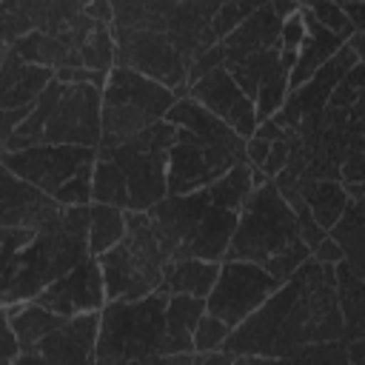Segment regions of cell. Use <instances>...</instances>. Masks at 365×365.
<instances>
[{"label": "cell", "mask_w": 365, "mask_h": 365, "mask_svg": "<svg viewBox=\"0 0 365 365\" xmlns=\"http://www.w3.org/2000/svg\"><path fill=\"white\" fill-rule=\"evenodd\" d=\"M345 319L336 294V268L308 257L279 288L245 319L228 339L225 351L237 362L294 359L302 345L339 339Z\"/></svg>", "instance_id": "obj_1"}, {"label": "cell", "mask_w": 365, "mask_h": 365, "mask_svg": "<svg viewBox=\"0 0 365 365\" xmlns=\"http://www.w3.org/2000/svg\"><path fill=\"white\" fill-rule=\"evenodd\" d=\"M225 257L257 262L282 282L311 257V248L299 234L297 211L274 180L259 182L240 208V222Z\"/></svg>", "instance_id": "obj_2"}, {"label": "cell", "mask_w": 365, "mask_h": 365, "mask_svg": "<svg viewBox=\"0 0 365 365\" xmlns=\"http://www.w3.org/2000/svg\"><path fill=\"white\" fill-rule=\"evenodd\" d=\"M88 251V205H66L57 220L43 225L34 240L3 265L0 299L3 305L29 302L54 279L80 265Z\"/></svg>", "instance_id": "obj_3"}, {"label": "cell", "mask_w": 365, "mask_h": 365, "mask_svg": "<svg viewBox=\"0 0 365 365\" xmlns=\"http://www.w3.org/2000/svg\"><path fill=\"white\" fill-rule=\"evenodd\" d=\"M154 234L168 254L177 257H202V259H225L228 242L237 231L240 211L220 205L208 185L188 194H168L151 211Z\"/></svg>", "instance_id": "obj_4"}, {"label": "cell", "mask_w": 365, "mask_h": 365, "mask_svg": "<svg viewBox=\"0 0 365 365\" xmlns=\"http://www.w3.org/2000/svg\"><path fill=\"white\" fill-rule=\"evenodd\" d=\"M165 291H154L140 299H108L100 311L97 365L154 362L165 339Z\"/></svg>", "instance_id": "obj_5"}, {"label": "cell", "mask_w": 365, "mask_h": 365, "mask_svg": "<svg viewBox=\"0 0 365 365\" xmlns=\"http://www.w3.org/2000/svg\"><path fill=\"white\" fill-rule=\"evenodd\" d=\"M125 237L97 257L108 299H140L160 291L168 262V254L154 234L148 211L125 208Z\"/></svg>", "instance_id": "obj_6"}, {"label": "cell", "mask_w": 365, "mask_h": 365, "mask_svg": "<svg viewBox=\"0 0 365 365\" xmlns=\"http://www.w3.org/2000/svg\"><path fill=\"white\" fill-rule=\"evenodd\" d=\"M177 103L174 88L134 68L114 66L103 86V140L97 148H114L143 128L154 125Z\"/></svg>", "instance_id": "obj_7"}, {"label": "cell", "mask_w": 365, "mask_h": 365, "mask_svg": "<svg viewBox=\"0 0 365 365\" xmlns=\"http://www.w3.org/2000/svg\"><path fill=\"white\" fill-rule=\"evenodd\" d=\"M177 134L180 128L163 117L114 148H97L100 157H108L123 168L134 211H151L168 197V148L177 143Z\"/></svg>", "instance_id": "obj_8"}, {"label": "cell", "mask_w": 365, "mask_h": 365, "mask_svg": "<svg viewBox=\"0 0 365 365\" xmlns=\"http://www.w3.org/2000/svg\"><path fill=\"white\" fill-rule=\"evenodd\" d=\"M237 163H248L245 145L205 140L188 128H180L177 143L168 148V194H188L205 188Z\"/></svg>", "instance_id": "obj_9"}, {"label": "cell", "mask_w": 365, "mask_h": 365, "mask_svg": "<svg viewBox=\"0 0 365 365\" xmlns=\"http://www.w3.org/2000/svg\"><path fill=\"white\" fill-rule=\"evenodd\" d=\"M282 279H277L271 271H265L257 262L248 259H222L220 262V277L205 297V305L214 317L231 325V331L245 322L277 288Z\"/></svg>", "instance_id": "obj_10"}, {"label": "cell", "mask_w": 365, "mask_h": 365, "mask_svg": "<svg viewBox=\"0 0 365 365\" xmlns=\"http://www.w3.org/2000/svg\"><path fill=\"white\" fill-rule=\"evenodd\" d=\"M114 29L117 43V66L134 68L151 80L165 83L168 88L188 86V60L174 46L168 31L157 29Z\"/></svg>", "instance_id": "obj_11"}, {"label": "cell", "mask_w": 365, "mask_h": 365, "mask_svg": "<svg viewBox=\"0 0 365 365\" xmlns=\"http://www.w3.org/2000/svg\"><path fill=\"white\" fill-rule=\"evenodd\" d=\"M0 163L3 168L20 174L37 188L57 194L71 177H77L83 168H91L97 163V148L71 145V143H37L20 151H3Z\"/></svg>", "instance_id": "obj_12"}, {"label": "cell", "mask_w": 365, "mask_h": 365, "mask_svg": "<svg viewBox=\"0 0 365 365\" xmlns=\"http://www.w3.org/2000/svg\"><path fill=\"white\" fill-rule=\"evenodd\" d=\"M103 140V88L94 83H63L60 100L46 123L43 143L97 148Z\"/></svg>", "instance_id": "obj_13"}, {"label": "cell", "mask_w": 365, "mask_h": 365, "mask_svg": "<svg viewBox=\"0 0 365 365\" xmlns=\"http://www.w3.org/2000/svg\"><path fill=\"white\" fill-rule=\"evenodd\" d=\"M97 334H100V311L68 317L63 325L46 334L34 348H26L14 365L97 362Z\"/></svg>", "instance_id": "obj_14"}, {"label": "cell", "mask_w": 365, "mask_h": 365, "mask_svg": "<svg viewBox=\"0 0 365 365\" xmlns=\"http://www.w3.org/2000/svg\"><path fill=\"white\" fill-rule=\"evenodd\" d=\"M356 63H359V54L345 43L325 66H319L302 86H297V88L288 94L285 106H282L271 120L279 123L285 131H291V128L299 125V120H305V117H311V114H319V111L328 106V100H331L334 88L339 86V80H342Z\"/></svg>", "instance_id": "obj_15"}, {"label": "cell", "mask_w": 365, "mask_h": 365, "mask_svg": "<svg viewBox=\"0 0 365 365\" xmlns=\"http://www.w3.org/2000/svg\"><path fill=\"white\" fill-rule=\"evenodd\" d=\"M34 299L40 305L63 314V317L103 311V305L108 302V294H106V279H103L100 259L97 257H86L68 274H63L48 288H43Z\"/></svg>", "instance_id": "obj_16"}, {"label": "cell", "mask_w": 365, "mask_h": 365, "mask_svg": "<svg viewBox=\"0 0 365 365\" xmlns=\"http://www.w3.org/2000/svg\"><path fill=\"white\" fill-rule=\"evenodd\" d=\"M188 94L194 100H200L205 108H211L220 120H225L245 140L254 137V131L259 125V120H257V103L240 88V83L228 74L225 66H217L208 74H202L200 80H194L188 86Z\"/></svg>", "instance_id": "obj_17"}, {"label": "cell", "mask_w": 365, "mask_h": 365, "mask_svg": "<svg viewBox=\"0 0 365 365\" xmlns=\"http://www.w3.org/2000/svg\"><path fill=\"white\" fill-rule=\"evenodd\" d=\"M63 208L66 205L54 194L43 191L34 182L23 180L20 174L3 168V177H0V225H20V228L40 231L51 220H57Z\"/></svg>", "instance_id": "obj_18"}, {"label": "cell", "mask_w": 365, "mask_h": 365, "mask_svg": "<svg viewBox=\"0 0 365 365\" xmlns=\"http://www.w3.org/2000/svg\"><path fill=\"white\" fill-rule=\"evenodd\" d=\"M282 14L277 11L274 0L259 6L254 14H248L237 29H231L220 43L225 48V60L228 57H240L257 48H282L279 46V34H282Z\"/></svg>", "instance_id": "obj_19"}, {"label": "cell", "mask_w": 365, "mask_h": 365, "mask_svg": "<svg viewBox=\"0 0 365 365\" xmlns=\"http://www.w3.org/2000/svg\"><path fill=\"white\" fill-rule=\"evenodd\" d=\"M208 311L202 297H191V294H168V311H165V339L163 348L157 354L168 356V354H188L194 351V331L200 317ZM154 359V362H157Z\"/></svg>", "instance_id": "obj_20"}, {"label": "cell", "mask_w": 365, "mask_h": 365, "mask_svg": "<svg viewBox=\"0 0 365 365\" xmlns=\"http://www.w3.org/2000/svg\"><path fill=\"white\" fill-rule=\"evenodd\" d=\"M302 14H305V26H308V34H305V40H302V46H299V57H297V66L291 68V91L297 88V86H302L319 66H325L348 40L345 37H339V34H334L331 29H325L317 17H314V11L308 9V6H302Z\"/></svg>", "instance_id": "obj_21"}, {"label": "cell", "mask_w": 365, "mask_h": 365, "mask_svg": "<svg viewBox=\"0 0 365 365\" xmlns=\"http://www.w3.org/2000/svg\"><path fill=\"white\" fill-rule=\"evenodd\" d=\"M220 277V262L217 259H202V257H177L165 262L163 285L160 291L165 294H191V297H208L214 282Z\"/></svg>", "instance_id": "obj_22"}, {"label": "cell", "mask_w": 365, "mask_h": 365, "mask_svg": "<svg viewBox=\"0 0 365 365\" xmlns=\"http://www.w3.org/2000/svg\"><path fill=\"white\" fill-rule=\"evenodd\" d=\"M297 185H299L302 200L308 202V208L319 220V225L325 231H331L339 222V217L345 214L348 202H351V194H348L345 182L322 180V177H297Z\"/></svg>", "instance_id": "obj_23"}, {"label": "cell", "mask_w": 365, "mask_h": 365, "mask_svg": "<svg viewBox=\"0 0 365 365\" xmlns=\"http://www.w3.org/2000/svg\"><path fill=\"white\" fill-rule=\"evenodd\" d=\"M11 46L17 48V54L26 63L46 66V68H54V71L63 68V66H86L80 48H71L68 43H63L60 37L43 31V29H31L20 40H14Z\"/></svg>", "instance_id": "obj_24"}, {"label": "cell", "mask_w": 365, "mask_h": 365, "mask_svg": "<svg viewBox=\"0 0 365 365\" xmlns=\"http://www.w3.org/2000/svg\"><path fill=\"white\" fill-rule=\"evenodd\" d=\"M3 317L11 322V328L17 331L20 342H23V351L26 348H34L46 334H51L57 325H63L68 317L40 305L37 299H29V302H11V305H3Z\"/></svg>", "instance_id": "obj_25"}, {"label": "cell", "mask_w": 365, "mask_h": 365, "mask_svg": "<svg viewBox=\"0 0 365 365\" xmlns=\"http://www.w3.org/2000/svg\"><path fill=\"white\" fill-rule=\"evenodd\" d=\"M336 268V294L339 308L345 319V339H362L365 336V277H359L345 259L334 265Z\"/></svg>", "instance_id": "obj_26"}, {"label": "cell", "mask_w": 365, "mask_h": 365, "mask_svg": "<svg viewBox=\"0 0 365 365\" xmlns=\"http://www.w3.org/2000/svg\"><path fill=\"white\" fill-rule=\"evenodd\" d=\"M222 66L240 83V88L254 100L259 86L282 68V60H279V48H257V51H248L240 57H228Z\"/></svg>", "instance_id": "obj_27"}, {"label": "cell", "mask_w": 365, "mask_h": 365, "mask_svg": "<svg viewBox=\"0 0 365 365\" xmlns=\"http://www.w3.org/2000/svg\"><path fill=\"white\" fill-rule=\"evenodd\" d=\"M114 26L120 29H157L165 31L180 0H111Z\"/></svg>", "instance_id": "obj_28"}, {"label": "cell", "mask_w": 365, "mask_h": 365, "mask_svg": "<svg viewBox=\"0 0 365 365\" xmlns=\"http://www.w3.org/2000/svg\"><path fill=\"white\" fill-rule=\"evenodd\" d=\"M125 208L108 205V202H91L88 205V251L91 257H100L103 251L114 248L125 237Z\"/></svg>", "instance_id": "obj_29"}, {"label": "cell", "mask_w": 365, "mask_h": 365, "mask_svg": "<svg viewBox=\"0 0 365 365\" xmlns=\"http://www.w3.org/2000/svg\"><path fill=\"white\" fill-rule=\"evenodd\" d=\"M331 234L342 242L345 262L359 277H365V208H359L351 200L348 208H345V214L339 217V222L331 228Z\"/></svg>", "instance_id": "obj_30"}, {"label": "cell", "mask_w": 365, "mask_h": 365, "mask_svg": "<svg viewBox=\"0 0 365 365\" xmlns=\"http://www.w3.org/2000/svg\"><path fill=\"white\" fill-rule=\"evenodd\" d=\"M91 202L131 208V191H128V180H125L123 168L114 160L100 157V154H97L94 174H91Z\"/></svg>", "instance_id": "obj_31"}, {"label": "cell", "mask_w": 365, "mask_h": 365, "mask_svg": "<svg viewBox=\"0 0 365 365\" xmlns=\"http://www.w3.org/2000/svg\"><path fill=\"white\" fill-rule=\"evenodd\" d=\"M257 188V180H254V165L251 163H237L234 168H228L220 180H214L208 185L211 197L225 205V208H234L240 211L245 205V200L251 197V191Z\"/></svg>", "instance_id": "obj_32"}, {"label": "cell", "mask_w": 365, "mask_h": 365, "mask_svg": "<svg viewBox=\"0 0 365 365\" xmlns=\"http://www.w3.org/2000/svg\"><path fill=\"white\" fill-rule=\"evenodd\" d=\"M51 80H54V68L29 63L26 71H23V77L14 86H9V88L0 91V108H14V106H31V103H37V97L48 88Z\"/></svg>", "instance_id": "obj_33"}, {"label": "cell", "mask_w": 365, "mask_h": 365, "mask_svg": "<svg viewBox=\"0 0 365 365\" xmlns=\"http://www.w3.org/2000/svg\"><path fill=\"white\" fill-rule=\"evenodd\" d=\"M80 54H83V63L94 71H111L117 66V43H114V29L111 26H103L97 23L91 29V34L86 37V43L80 46Z\"/></svg>", "instance_id": "obj_34"}, {"label": "cell", "mask_w": 365, "mask_h": 365, "mask_svg": "<svg viewBox=\"0 0 365 365\" xmlns=\"http://www.w3.org/2000/svg\"><path fill=\"white\" fill-rule=\"evenodd\" d=\"M302 6H308V9L314 11V17H317L325 29H331L334 34H339V37H345V40L356 31V26L351 23V17H348V11H345V6H342L339 0H308V3H302Z\"/></svg>", "instance_id": "obj_35"}, {"label": "cell", "mask_w": 365, "mask_h": 365, "mask_svg": "<svg viewBox=\"0 0 365 365\" xmlns=\"http://www.w3.org/2000/svg\"><path fill=\"white\" fill-rule=\"evenodd\" d=\"M265 3H271V0H228L217 14H214V20H211V29H214V34H217V40H222L231 29H237L248 14H254L259 6H265Z\"/></svg>", "instance_id": "obj_36"}, {"label": "cell", "mask_w": 365, "mask_h": 365, "mask_svg": "<svg viewBox=\"0 0 365 365\" xmlns=\"http://www.w3.org/2000/svg\"><path fill=\"white\" fill-rule=\"evenodd\" d=\"M294 359H311V362H328V365H348L351 356H348V339L339 336V339H325V342H311V345H302Z\"/></svg>", "instance_id": "obj_37"}, {"label": "cell", "mask_w": 365, "mask_h": 365, "mask_svg": "<svg viewBox=\"0 0 365 365\" xmlns=\"http://www.w3.org/2000/svg\"><path fill=\"white\" fill-rule=\"evenodd\" d=\"M231 334V325L222 322L220 317H214L211 311H205L197 322V331H194V351H211V348H222V342L228 339Z\"/></svg>", "instance_id": "obj_38"}, {"label": "cell", "mask_w": 365, "mask_h": 365, "mask_svg": "<svg viewBox=\"0 0 365 365\" xmlns=\"http://www.w3.org/2000/svg\"><path fill=\"white\" fill-rule=\"evenodd\" d=\"M91 174H94V165L91 168H83L77 177H71L54 197L63 202V205H91Z\"/></svg>", "instance_id": "obj_39"}, {"label": "cell", "mask_w": 365, "mask_h": 365, "mask_svg": "<svg viewBox=\"0 0 365 365\" xmlns=\"http://www.w3.org/2000/svg\"><path fill=\"white\" fill-rule=\"evenodd\" d=\"M34 228H20V225H3L0 228V259L3 265L11 262L31 240H34Z\"/></svg>", "instance_id": "obj_40"}, {"label": "cell", "mask_w": 365, "mask_h": 365, "mask_svg": "<svg viewBox=\"0 0 365 365\" xmlns=\"http://www.w3.org/2000/svg\"><path fill=\"white\" fill-rule=\"evenodd\" d=\"M308 34V26H305V14H302V3L297 11H291L285 20H282V34H279V46L282 48H299L302 40Z\"/></svg>", "instance_id": "obj_41"}, {"label": "cell", "mask_w": 365, "mask_h": 365, "mask_svg": "<svg viewBox=\"0 0 365 365\" xmlns=\"http://www.w3.org/2000/svg\"><path fill=\"white\" fill-rule=\"evenodd\" d=\"M222 63H225V48H222V43H214L208 51H202L200 57H194V60L188 63V86H191L194 80H200L202 74H208L211 68L222 66Z\"/></svg>", "instance_id": "obj_42"}, {"label": "cell", "mask_w": 365, "mask_h": 365, "mask_svg": "<svg viewBox=\"0 0 365 365\" xmlns=\"http://www.w3.org/2000/svg\"><path fill=\"white\" fill-rule=\"evenodd\" d=\"M288 157H291V145H288V137H282V140H274L271 143V151H268V160L262 163V171H265V177H277L285 165H288Z\"/></svg>", "instance_id": "obj_43"}, {"label": "cell", "mask_w": 365, "mask_h": 365, "mask_svg": "<svg viewBox=\"0 0 365 365\" xmlns=\"http://www.w3.org/2000/svg\"><path fill=\"white\" fill-rule=\"evenodd\" d=\"M23 354V342L17 336V331L11 328V322L3 317V342H0V365H14L17 356Z\"/></svg>", "instance_id": "obj_44"}, {"label": "cell", "mask_w": 365, "mask_h": 365, "mask_svg": "<svg viewBox=\"0 0 365 365\" xmlns=\"http://www.w3.org/2000/svg\"><path fill=\"white\" fill-rule=\"evenodd\" d=\"M311 257H314V259H319V262L336 265V262H342V259H345V251H342V242L328 231V234L319 240V245L311 251Z\"/></svg>", "instance_id": "obj_45"}, {"label": "cell", "mask_w": 365, "mask_h": 365, "mask_svg": "<svg viewBox=\"0 0 365 365\" xmlns=\"http://www.w3.org/2000/svg\"><path fill=\"white\" fill-rule=\"evenodd\" d=\"M34 106V103H31ZM31 106H14V108H0V143L11 137V131L31 114Z\"/></svg>", "instance_id": "obj_46"}, {"label": "cell", "mask_w": 365, "mask_h": 365, "mask_svg": "<svg viewBox=\"0 0 365 365\" xmlns=\"http://www.w3.org/2000/svg\"><path fill=\"white\" fill-rule=\"evenodd\" d=\"M268 151H271V140H262V137H248L245 140V160L254 165V168H262V163L268 160Z\"/></svg>", "instance_id": "obj_47"}, {"label": "cell", "mask_w": 365, "mask_h": 365, "mask_svg": "<svg viewBox=\"0 0 365 365\" xmlns=\"http://www.w3.org/2000/svg\"><path fill=\"white\" fill-rule=\"evenodd\" d=\"M86 14H88L94 23L114 26V3H111V0H88Z\"/></svg>", "instance_id": "obj_48"}, {"label": "cell", "mask_w": 365, "mask_h": 365, "mask_svg": "<svg viewBox=\"0 0 365 365\" xmlns=\"http://www.w3.org/2000/svg\"><path fill=\"white\" fill-rule=\"evenodd\" d=\"M348 356L354 365H365V336L362 339H348Z\"/></svg>", "instance_id": "obj_49"}, {"label": "cell", "mask_w": 365, "mask_h": 365, "mask_svg": "<svg viewBox=\"0 0 365 365\" xmlns=\"http://www.w3.org/2000/svg\"><path fill=\"white\" fill-rule=\"evenodd\" d=\"M157 362H171V365H194V351H188V354H168V356H160Z\"/></svg>", "instance_id": "obj_50"}]
</instances>
